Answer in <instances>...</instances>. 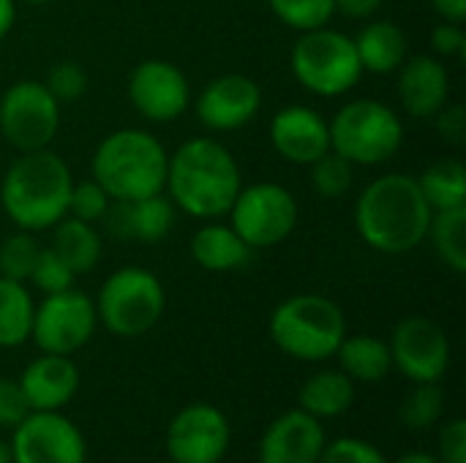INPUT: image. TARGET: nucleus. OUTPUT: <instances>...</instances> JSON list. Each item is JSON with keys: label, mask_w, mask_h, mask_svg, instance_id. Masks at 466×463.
<instances>
[{"label": "nucleus", "mask_w": 466, "mask_h": 463, "mask_svg": "<svg viewBox=\"0 0 466 463\" xmlns=\"http://www.w3.org/2000/svg\"><path fill=\"white\" fill-rule=\"evenodd\" d=\"M431 205L426 202L418 177L390 172L371 180L355 205L358 235L382 254H407L418 248L431 224Z\"/></svg>", "instance_id": "obj_1"}, {"label": "nucleus", "mask_w": 466, "mask_h": 463, "mask_svg": "<svg viewBox=\"0 0 466 463\" xmlns=\"http://www.w3.org/2000/svg\"><path fill=\"white\" fill-rule=\"evenodd\" d=\"M172 205L194 218H221L229 213L240 186V169L232 153L210 139L183 142L167 161V183Z\"/></svg>", "instance_id": "obj_2"}, {"label": "nucleus", "mask_w": 466, "mask_h": 463, "mask_svg": "<svg viewBox=\"0 0 466 463\" xmlns=\"http://www.w3.org/2000/svg\"><path fill=\"white\" fill-rule=\"evenodd\" d=\"M71 172L52 150H30L19 156L0 186V205L22 232L52 229L68 216Z\"/></svg>", "instance_id": "obj_3"}, {"label": "nucleus", "mask_w": 466, "mask_h": 463, "mask_svg": "<svg viewBox=\"0 0 466 463\" xmlns=\"http://www.w3.org/2000/svg\"><path fill=\"white\" fill-rule=\"evenodd\" d=\"M164 145L139 128L109 134L93 156V177L112 199H142L161 194L167 183Z\"/></svg>", "instance_id": "obj_4"}, {"label": "nucleus", "mask_w": 466, "mask_h": 463, "mask_svg": "<svg viewBox=\"0 0 466 463\" xmlns=\"http://www.w3.org/2000/svg\"><path fill=\"white\" fill-rule=\"evenodd\" d=\"M344 336L347 319L341 308L322 295H295L276 306L270 317L273 344L295 360H330Z\"/></svg>", "instance_id": "obj_5"}, {"label": "nucleus", "mask_w": 466, "mask_h": 463, "mask_svg": "<svg viewBox=\"0 0 466 463\" xmlns=\"http://www.w3.org/2000/svg\"><path fill=\"white\" fill-rule=\"evenodd\" d=\"M330 150L344 156L352 164L374 166L396 156L404 139V128L399 115L374 98L350 101L336 112L328 123Z\"/></svg>", "instance_id": "obj_6"}, {"label": "nucleus", "mask_w": 466, "mask_h": 463, "mask_svg": "<svg viewBox=\"0 0 466 463\" xmlns=\"http://www.w3.org/2000/svg\"><path fill=\"white\" fill-rule=\"evenodd\" d=\"M292 74L309 93L333 98L360 82L363 65L358 60L355 41L325 25L306 30L292 46Z\"/></svg>", "instance_id": "obj_7"}, {"label": "nucleus", "mask_w": 466, "mask_h": 463, "mask_svg": "<svg viewBox=\"0 0 466 463\" xmlns=\"http://www.w3.org/2000/svg\"><path fill=\"white\" fill-rule=\"evenodd\" d=\"M164 287L150 270L120 267L104 281L96 303V317L109 333L137 338L156 327L164 314Z\"/></svg>", "instance_id": "obj_8"}, {"label": "nucleus", "mask_w": 466, "mask_h": 463, "mask_svg": "<svg viewBox=\"0 0 466 463\" xmlns=\"http://www.w3.org/2000/svg\"><path fill=\"white\" fill-rule=\"evenodd\" d=\"M229 216L232 229L257 251L279 246L292 235L298 224V202L279 183H254L238 191Z\"/></svg>", "instance_id": "obj_9"}, {"label": "nucleus", "mask_w": 466, "mask_h": 463, "mask_svg": "<svg viewBox=\"0 0 466 463\" xmlns=\"http://www.w3.org/2000/svg\"><path fill=\"white\" fill-rule=\"evenodd\" d=\"M60 126V104L44 82H16L0 98V131L22 153L44 150Z\"/></svg>", "instance_id": "obj_10"}, {"label": "nucleus", "mask_w": 466, "mask_h": 463, "mask_svg": "<svg viewBox=\"0 0 466 463\" xmlns=\"http://www.w3.org/2000/svg\"><path fill=\"white\" fill-rule=\"evenodd\" d=\"M96 303L79 289H63L46 295L33 314L30 338L46 355H66L71 357L79 352L96 330Z\"/></svg>", "instance_id": "obj_11"}, {"label": "nucleus", "mask_w": 466, "mask_h": 463, "mask_svg": "<svg viewBox=\"0 0 466 463\" xmlns=\"http://www.w3.org/2000/svg\"><path fill=\"white\" fill-rule=\"evenodd\" d=\"M14 463H85L82 431L60 412H30L11 437Z\"/></svg>", "instance_id": "obj_12"}, {"label": "nucleus", "mask_w": 466, "mask_h": 463, "mask_svg": "<svg viewBox=\"0 0 466 463\" xmlns=\"http://www.w3.org/2000/svg\"><path fill=\"white\" fill-rule=\"evenodd\" d=\"M390 360L410 382H440L451 366V341L445 330L423 317L396 325L390 338Z\"/></svg>", "instance_id": "obj_13"}, {"label": "nucleus", "mask_w": 466, "mask_h": 463, "mask_svg": "<svg viewBox=\"0 0 466 463\" xmlns=\"http://www.w3.org/2000/svg\"><path fill=\"white\" fill-rule=\"evenodd\" d=\"M229 448V423L210 404L183 407L167 428V453L172 463H218Z\"/></svg>", "instance_id": "obj_14"}, {"label": "nucleus", "mask_w": 466, "mask_h": 463, "mask_svg": "<svg viewBox=\"0 0 466 463\" xmlns=\"http://www.w3.org/2000/svg\"><path fill=\"white\" fill-rule=\"evenodd\" d=\"M128 98L147 120L169 123L186 112L191 90L175 63L145 60L128 76Z\"/></svg>", "instance_id": "obj_15"}, {"label": "nucleus", "mask_w": 466, "mask_h": 463, "mask_svg": "<svg viewBox=\"0 0 466 463\" xmlns=\"http://www.w3.org/2000/svg\"><path fill=\"white\" fill-rule=\"evenodd\" d=\"M262 90L246 74L216 76L197 98V117L210 131H235L257 117Z\"/></svg>", "instance_id": "obj_16"}, {"label": "nucleus", "mask_w": 466, "mask_h": 463, "mask_svg": "<svg viewBox=\"0 0 466 463\" xmlns=\"http://www.w3.org/2000/svg\"><path fill=\"white\" fill-rule=\"evenodd\" d=\"M325 445L322 420L303 409H289L265 428L259 439V463H319Z\"/></svg>", "instance_id": "obj_17"}, {"label": "nucleus", "mask_w": 466, "mask_h": 463, "mask_svg": "<svg viewBox=\"0 0 466 463\" xmlns=\"http://www.w3.org/2000/svg\"><path fill=\"white\" fill-rule=\"evenodd\" d=\"M101 221L115 240L158 243L175 226V205L164 191L142 199H112Z\"/></svg>", "instance_id": "obj_18"}, {"label": "nucleus", "mask_w": 466, "mask_h": 463, "mask_svg": "<svg viewBox=\"0 0 466 463\" xmlns=\"http://www.w3.org/2000/svg\"><path fill=\"white\" fill-rule=\"evenodd\" d=\"M270 142L281 158L309 166L330 150V131L311 106H284L270 123Z\"/></svg>", "instance_id": "obj_19"}, {"label": "nucleus", "mask_w": 466, "mask_h": 463, "mask_svg": "<svg viewBox=\"0 0 466 463\" xmlns=\"http://www.w3.org/2000/svg\"><path fill=\"white\" fill-rule=\"evenodd\" d=\"M30 412H60L79 390V371L66 355L35 357L16 379Z\"/></svg>", "instance_id": "obj_20"}, {"label": "nucleus", "mask_w": 466, "mask_h": 463, "mask_svg": "<svg viewBox=\"0 0 466 463\" xmlns=\"http://www.w3.org/2000/svg\"><path fill=\"white\" fill-rule=\"evenodd\" d=\"M448 93H451V79L437 57L418 55L401 63L399 98L412 117H434L448 104Z\"/></svg>", "instance_id": "obj_21"}, {"label": "nucleus", "mask_w": 466, "mask_h": 463, "mask_svg": "<svg viewBox=\"0 0 466 463\" xmlns=\"http://www.w3.org/2000/svg\"><path fill=\"white\" fill-rule=\"evenodd\" d=\"M191 257L202 270L229 273L240 270L251 262L254 248L243 243V237L227 224H205L191 237Z\"/></svg>", "instance_id": "obj_22"}, {"label": "nucleus", "mask_w": 466, "mask_h": 463, "mask_svg": "<svg viewBox=\"0 0 466 463\" xmlns=\"http://www.w3.org/2000/svg\"><path fill=\"white\" fill-rule=\"evenodd\" d=\"M355 404V382L339 368H325L309 377L298 393V409L309 412L317 420L341 418Z\"/></svg>", "instance_id": "obj_23"}, {"label": "nucleus", "mask_w": 466, "mask_h": 463, "mask_svg": "<svg viewBox=\"0 0 466 463\" xmlns=\"http://www.w3.org/2000/svg\"><path fill=\"white\" fill-rule=\"evenodd\" d=\"M352 41H355V52H358L363 71H371V74H390L407 57V35L390 19H377L366 25Z\"/></svg>", "instance_id": "obj_24"}, {"label": "nucleus", "mask_w": 466, "mask_h": 463, "mask_svg": "<svg viewBox=\"0 0 466 463\" xmlns=\"http://www.w3.org/2000/svg\"><path fill=\"white\" fill-rule=\"evenodd\" d=\"M339 368L352 379V382H380L390 374L393 360H390V347L388 341L377 336H344L339 344L336 355Z\"/></svg>", "instance_id": "obj_25"}, {"label": "nucleus", "mask_w": 466, "mask_h": 463, "mask_svg": "<svg viewBox=\"0 0 466 463\" xmlns=\"http://www.w3.org/2000/svg\"><path fill=\"white\" fill-rule=\"evenodd\" d=\"M74 276L90 273L101 257V237L93 224L79 221L74 216H63L52 226V246H49Z\"/></svg>", "instance_id": "obj_26"}, {"label": "nucleus", "mask_w": 466, "mask_h": 463, "mask_svg": "<svg viewBox=\"0 0 466 463\" xmlns=\"http://www.w3.org/2000/svg\"><path fill=\"white\" fill-rule=\"evenodd\" d=\"M418 186L431 205V210H453L466 207V169L459 158H440L434 161L423 177H418Z\"/></svg>", "instance_id": "obj_27"}, {"label": "nucleus", "mask_w": 466, "mask_h": 463, "mask_svg": "<svg viewBox=\"0 0 466 463\" xmlns=\"http://www.w3.org/2000/svg\"><path fill=\"white\" fill-rule=\"evenodd\" d=\"M35 303L25 284L0 276V347H19L30 338Z\"/></svg>", "instance_id": "obj_28"}, {"label": "nucleus", "mask_w": 466, "mask_h": 463, "mask_svg": "<svg viewBox=\"0 0 466 463\" xmlns=\"http://www.w3.org/2000/svg\"><path fill=\"white\" fill-rule=\"evenodd\" d=\"M426 237L434 240L440 259L451 270L466 273V207L434 210Z\"/></svg>", "instance_id": "obj_29"}, {"label": "nucleus", "mask_w": 466, "mask_h": 463, "mask_svg": "<svg viewBox=\"0 0 466 463\" xmlns=\"http://www.w3.org/2000/svg\"><path fill=\"white\" fill-rule=\"evenodd\" d=\"M445 409V393L440 382H418L401 404V420L412 431H423L440 423Z\"/></svg>", "instance_id": "obj_30"}, {"label": "nucleus", "mask_w": 466, "mask_h": 463, "mask_svg": "<svg viewBox=\"0 0 466 463\" xmlns=\"http://www.w3.org/2000/svg\"><path fill=\"white\" fill-rule=\"evenodd\" d=\"M273 14L292 30H317L330 22L336 14L333 0H268Z\"/></svg>", "instance_id": "obj_31"}, {"label": "nucleus", "mask_w": 466, "mask_h": 463, "mask_svg": "<svg viewBox=\"0 0 466 463\" xmlns=\"http://www.w3.org/2000/svg\"><path fill=\"white\" fill-rule=\"evenodd\" d=\"M311 166V186L319 196L325 199H339L350 191L352 186V161H347L344 156L328 150L325 156H319Z\"/></svg>", "instance_id": "obj_32"}, {"label": "nucleus", "mask_w": 466, "mask_h": 463, "mask_svg": "<svg viewBox=\"0 0 466 463\" xmlns=\"http://www.w3.org/2000/svg\"><path fill=\"white\" fill-rule=\"evenodd\" d=\"M38 254H41V246L30 237V232L5 237L0 246V276L8 281H19V284L30 281Z\"/></svg>", "instance_id": "obj_33"}, {"label": "nucleus", "mask_w": 466, "mask_h": 463, "mask_svg": "<svg viewBox=\"0 0 466 463\" xmlns=\"http://www.w3.org/2000/svg\"><path fill=\"white\" fill-rule=\"evenodd\" d=\"M112 196L101 188V183L96 177L82 180L76 186H71V196H68V216L79 218V221H101L106 207H109Z\"/></svg>", "instance_id": "obj_34"}, {"label": "nucleus", "mask_w": 466, "mask_h": 463, "mask_svg": "<svg viewBox=\"0 0 466 463\" xmlns=\"http://www.w3.org/2000/svg\"><path fill=\"white\" fill-rule=\"evenodd\" d=\"M30 281L44 295H55V292H63V289H71L74 273H71V267L52 248H41V254L35 259V267L30 273Z\"/></svg>", "instance_id": "obj_35"}, {"label": "nucleus", "mask_w": 466, "mask_h": 463, "mask_svg": "<svg viewBox=\"0 0 466 463\" xmlns=\"http://www.w3.org/2000/svg\"><path fill=\"white\" fill-rule=\"evenodd\" d=\"M44 87L52 93V98L57 104L60 101H76L87 90V74H85V68L79 63L66 60V63H57V65L49 68Z\"/></svg>", "instance_id": "obj_36"}, {"label": "nucleus", "mask_w": 466, "mask_h": 463, "mask_svg": "<svg viewBox=\"0 0 466 463\" xmlns=\"http://www.w3.org/2000/svg\"><path fill=\"white\" fill-rule=\"evenodd\" d=\"M319 463H388V458L371 442L341 437V439L325 445Z\"/></svg>", "instance_id": "obj_37"}, {"label": "nucleus", "mask_w": 466, "mask_h": 463, "mask_svg": "<svg viewBox=\"0 0 466 463\" xmlns=\"http://www.w3.org/2000/svg\"><path fill=\"white\" fill-rule=\"evenodd\" d=\"M30 415L27 398L19 388L16 379H0V426L3 428H16L25 418Z\"/></svg>", "instance_id": "obj_38"}, {"label": "nucleus", "mask_w": 466, "mask_h": 463, "mask_svg": "<svg viewBox=\"0 0 466 463\" xmlns=\"http://www.w3.org/2000/svg\"><path fill=\"white\" fill-rule=\"evenodd\" d=\"M440 463H466V423L461 418L445 423L440 431Z\"/></svg>", "instance_id": "obj_39"}, {"label": "nucleus", "mask_w": 466, "mask_h": 463, "mask_svg": "<svg viewBox=\"0 0 466 463\" xmlns=\"http://www.w3.org/2000/svg\"><path fill=\"white\" fill-rule=\"evenodd\" d=\"M431 46L437 55H445V57H461L466 52V35L461 30V25L456 22H442L434 27L431 33Z\"/></svg>", "instance_id": "obj_40"}, {"label": "nucleus", "mask_w": 466, "mask_h": 463, "mask_svg": "<svg viewBox=\"0 0 466 463\" xmlns=\"http://www.w3.org/2000/svg\"><path fill=\"white\" fill-rule=\"evenodd\" d=\"M434 117H437V128H440V134H442L448 142H453V145L464 142L466 115L461 104H453V106H448V104H445Z\"/></svg>", "instance_id": "obj_41"}, {"label": "nucleus", "mask_w": 466, "mask_h": 463, "mask_svg": "<svg viewBox=\"0 0 466 463\" xmlns=\"http://www.w3.org/2000/svg\"><path fill=\"white\" fill-rule=\"evenodd\" d=\"M336 11H341L350 19H369L380 11L382 0H333Z\"/></svg>", "instance_id": "obj_42"}, {"label": "nucleus", "mask_w": 466, "mask_h": 463, "mask_svg": "<svg viewBox=\"0 0 466 463\" xmlns=\"http://www.w3.org/2000/svg\"><path fill=\"white\" fill-rule=\"evenodd\" d=\"M431 5L445 22L461 25L466 19V0H431Z\"/></svg>", "instance_id": "obj_43"}, {"label": "nucleus", "mask_w": 466, "mask_h": 463, "mask_svg": "<svg viewBox=\"0 0 466 463\" xmlns=\"http://www.w3.org/2000/svg\"><path fill=\"white\" fill-rule=\"evenodd\" d=\"M14 19H16V5H14V0H0V38L14 27Z\"/></svg>", "instance_id": "obj_44"}, {"label": "nucleus", "mask_w": 466, "mask_h": 463, "mask_svg": "<svg viewBox=\"0 0 466 463\" xmlns=\"http://www.w3.org/2000/svg\"><path fill=\"white\" fill-rule=\"evenodd\" d=\"M396 463H440V458L431 453H423V450H412V453H404Z\"/></svg>", "instance_id": "obj_45"}, {"label": "nucleus", "mask_w": 466, "mask_h": 463, "mask_svg": "<svg viewBox=\"0 0 466 463\" xmlns=\"http://www.w3.org/2000/svg\"><path fill=\"white\" fill-rule=\"evenodd\" d=\"M0 463H14V456H11V445L0 439Z\"/></svg>", "instance_id": "obj_46"}, {"label": "nucleus", "mask_w": 466, "mask_h": 463, "mask_svg": "<svg viewBox=\"0 0 466 463\" xmlns=\"http://www.w3.org/2000/svg\"><path fill=\"white\" fill-rule=\"evenodd\" d=\"M27 3H35V5H41V3H52V0H27Z\"/></svg>", "instance_id": "obj_47"}, {"label": "nucleus", "mask_w": 466, "mask_h": 463, "mask_svg": "<svg viewBox=\"0 0 466 463\" xmlns=\"http://www.w3.org/2000/svg\"><path fill=\"white\" fill-rule=\"evenodd\" d=\"M169 463H172V461H169Z\"/></svg>", "instance_id": "obj_48"}]
</instances>
